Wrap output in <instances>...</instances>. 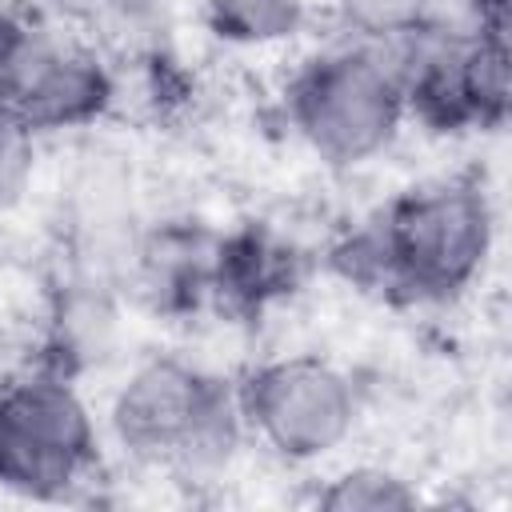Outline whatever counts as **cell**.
Wrapping results in <instances>:
<instances>
[{
  "instance_id": "1",
  "label": "cell",
  "mask_w": 512,
  "mask_h": 512,
  "mask_svg": "<svg viewBox=\"0 0 512 512\" xmlns=\"http://www.w3.org/2000/svg\"><path fill=\"white\" fill-rule=\"evenodd\" d=\"M492 204L472 180L404 192L376 224L348 236L332 264L356 288L388 300H448L492 252Z\"/></svg>"
},
{
  "instance_id": "2",
  "label": "cell",
  "mask_w": 512,
  "mask_h": 512,
  "mask_svg": "<svg viewBox=\"0 0 512 512\" xmlns=\"http://www.w3.org/2000/svg\"><path fill=\"white\" fill-rule=\"evenodd\" d=\"M108 416L128 456L180 468L184 476L224 468L244 428L236 392L176 356L144 360L116 392Z\"/></svg>"
},
{
  "instance_id": "3",
  "label": "cell",
  "mask_w": 512,
  "mask_h": 512,
  "mask_svg": "<svg viewBox=\"0 0 512 512\" xmlns=\"http://www.w3.org/2000/svg\"><path fill=\"white\" fill-rule=\"evenodd\" d=\"M288 116L332 168L372 160L400 132L404 84L388 44H344L308 60L288 84Z\"/></svg>"
},
{
  "instance_id": "4",
  "label": "cell",
  "mask_w": 512,
  "mask_h": 512,
  "mask_svg": "<svg viewBox=\"0 0 512 512\" xmlns=\"http://www.w3.org/2000/svg\"><path fill=\"white\" fill-rule=\"evenodd\" d=\"M96 428L68 376L48 368L0 388V488L56 500L96 468Z\"/></svg>"
},
{
  "instance_id": "5",
  "label": "cell",
  "mask_w": 512,
  "mask_h": 512,
  "mask_svg": "<svg viewBox=\"0 0 512 512\" xmlns=\"http://www.w3.org/2000/svg\"><path fill=\"white\" fill-rule=\"evenodd\" d=\"M244 428L284 460H320L340 448L356 424V392L340 368L320 356L268 360L236 388Z\"/></svg>"
},
{
  "instance_id": "6",
  "label": "cell",
  "mask_w": 512,
  "mask_h": 512,
  "mask_svg": "<svg viewBox=\"0 0 512 512\" xmlns=\"http://www.w3.org/2000/svg\"><path fill=\"white\" fill-rule=\"evenodd\" d=\"M116 100L112 68L76 44L44 32L16 64L0 92V108L24 120L32 132H64L100 120Z\"/></svg>"
},
{
  "instance_id": "7",
  "label": "cell",
  "mask_w": 512,
  "mask_h": 512,
  "mask_svg": "<svg viewBox=\"0 0 512 512\" xmlns=\"http://www.w3.org/2000/svg\"><path fill=\"white\" fill-rule=\"evenodd\" d=\"M216 232L168 220L144 232L128 256V284L152 312L188 316L212 300V268H216Z\"/></svg>"
},
{
  "instance_id": "8",
  "label": "cell",
  "mask_w": 512,
  "mask_h": 512,
  "mask_svg": "<svg viewBox=\"0 0 512 512\" xmlns=\"http://www.w3.org/2000/svg\"><path fill=\"white\" fill-rule=\"evenodd\" d=\"M304 276L300 252L264 224H244L216 240L212 304L232 316H260L268 304L296 292Z\"/></svg>"
},
{
  "instance_id": "9",
  "label": "cell",
  "mask_w": 512,
  "mask_h": 512,
  "mask_svg": "<svg viewBox=\"0 0 512 512\" xmlns=\"http://www.w3.org/2000/svg\"><path fill=\"white\" fill-rule=\"evenodd\" d=\"M116 332V308H112V288L92 276H76L68 288H60L48 340H44V364L56 376H76L80 368L104 360L108 344Z\"/></svg>"
},
{
  "instance_id": "10",
  "label": "cell",
  "mask_w": 512,
  "mask_h": 512,
  "mask_svg": "<svg viewBox=\"0 0 512 512\" xmlns=\"http://www.w3.org/2000/svg\"><path fill=\"white\" fill-rule=\"evenodd\" d=\"M84 28L124 64H156L168 56L172 4L168 0H76Z\"/></svg>"
},
{
  "instance_id": "11",
  "label": "cell",
  "mask_w": 512,
  "mask_h": 512,
  "mask_svg": "<svg viewBox=\"0 0 512 512\" xmlns=\"http://www.w3.org/2000/svg\"><path fill=\"white\" fill-rule=\"evenodd\" d=\"M204 20L232 44H276L304 28L308 0H204Z\"/></svg>"
},
{
  "instance_id": "12",
  "label": "cell",
  "mask_w": 512,
  "mask_h": 512,
  "mask_svg": "<svg viewBox=\"0 0 512 512\" xmlns=\"http://www.w3.org/2000/svg\"><path fill=\"white\" fill-rule=\"evenodd\" d=\"M316 504L328 512H404V508H416L420 496L404 476L376 464H356L332 476L316 492Z\"/></svg>"
},
{
  "instance_id": "13",
  "label": "cell",
  "mask_w": 512,
  "mask_h": 512,
  "mask_svg": "<svg viewBox=\"0 0 512 512\" xmlns=\"http://www.w3.org/2000/svg\"><path fill=\"white\" fill-rule=\"evenodd\" d=\"M344 28L368 44H392L436 12V0H336Z\"/></svg>"
},
{
  "instance_id": "14",
  "label": "cell",
  "mask_w": 512,
  "mask_h": 512,
  "mask_svg": "<svg viewBox=\"0 0 512 512\" xmlns=\"http://www.w3.org/2000/svg\"><path fill=\"white\" fill-rule=\"evenodd\" d=\"M36 132L0 108V212L16 208L36 172Z\"/></svg>"
}]
</instances>
